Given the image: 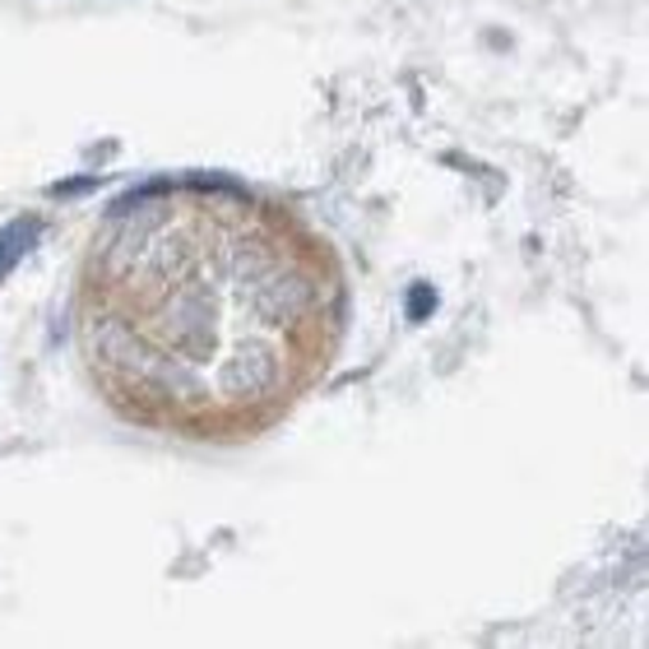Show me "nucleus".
<instances>
[{
  "label": "nucleus",
  "instance_id": "obj_2",
  "mask_svg": "<svg viewBox=\"0 0 649 649\" xmlns=\"http://www.w3.org/2000/svg\"><path fill=\"white\" fill-rule=\"evenodd\" d=\"M33 242H38V223L33 219H19L10 227H0V278H6L23 255H29Z\"/></svg>",
  "mask_w": 649,
  "mask_h": 649
},
{
  "label": "nucleus",
  "instance_id": "obj_1",
  "mask_svg": "<svg viewBox=\"0 0 649 649\" xmlns=\"http://www.w3.org/2000/svg\"><path fill=\"white\" fill-rule=\"evenodd\" d=\"M321 246L237 186H153L93 237L80 339L98 385L153 427H251L329 344Z\"/></svg>",
  "mask_w": 649,
  "mask_h": 649
},
{
  "label": "nucleus",
  "instance_id": "obj_3",
  "mask_svg": "<svg viewBox=\"0 0 649 649\" xmlns=\"http://www.w3.org/2000/svg\"><path fill=\"white\" fill-rule=\"evenodd\" d=\"M436 306V288L432 283H413V297H408V321H427V311Z\"/></svg>",
  "mask_w": 649,
  "mask_h": 649
}]
</instances>
